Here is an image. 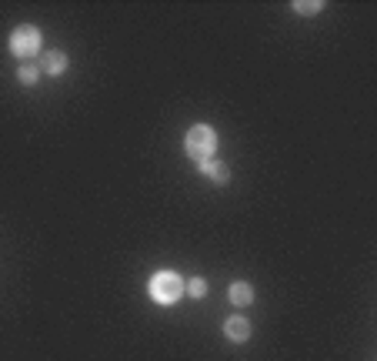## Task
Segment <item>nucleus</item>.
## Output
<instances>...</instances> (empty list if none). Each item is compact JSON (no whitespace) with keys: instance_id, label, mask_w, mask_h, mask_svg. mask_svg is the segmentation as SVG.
<instances>
[{"instance_id":"obj_1","label":"nucleus","mask_w":377,"mask_h":361,"mask_svg":"<svg viewBox=\"0 0 377 361\" xmlns=\"http://www.w3.org/2000/svg\"><path fill=\"white\" fill-rule=\"evenodd\" d=\"M184 148L187 154L201 164V161H210L214 151H217V131L208 127V124H197V127H190L187 137H184Z\"/></svg>"},{"instance_id":"obj_2","label":"nucleus","mask_w":377,"mask_h":361,"mask_svg":"<svg viewBox=\"0 0 377 361\" xmlns=\"http://www.w3.org/2000/svg\"><path fill=\"white\" fill-rule=\"evenodd\" d=\"M181 294H184V281H181V274H174V271H157V274L151 278V298L157 304L181 301Z\"/></svg>"},{"instance_id":"obj_3","label":"nucleus","mask_w":377,"mask_h":361,"mask_svg":"<svg viewBox=\"0 0 377 361\" xmlns=\"http://www.w3.org/2000/svg\"><path fill=\"white\" fill-rule=\"evenodd\" d=\"M10 54L14 58H34V54H40V30L37 27H30V24H20L17 30L10 34Z\"/></svg>"},{"instance_id":"obj_4","label":"nucleus","mask_w":377,"mask_h":361,"mask_svg":"<svg viewBox=\"0 0 377 361\" xmlns=\"http://www.w3.org/2000/svg\"><path fill=\"white\" fill-rule=\"evenodd\" d=\"M224 335L230 338V342H247L250 338V322L247 318H241V315H234V318H227L224 322Z\"/></svg>"},{"instance_id":"obj_5","label":"nucleus","mask_w":377,"mask_h":361,"mask_svg":"<svg viewBox=\"0 0 377 361\" xmlns=\"http://www.w3.org/2000/svg\"><path fill=\"white\" fill-rule=\"evenodd\" d=\"M40 71H47V74H64L67 71V54L64 51H47V54H40Z\"/></svg>"},{"instance_id":"obj_6","label":"nucleus","mask_w":377,"mask_h":361,"mask_svg":"<svg viewBox=\"0 0 377 361\" xmlns=\"http://www.w3.org/2000/svg\"><path fill=\"white\" fill-rule=\"evenodd\" d=\"M201 174L204 177H210V181H217V184H227L230 181V171H227V164H221V161H201Z\"/></svg>"},{"instance_id":"obj_7","label":"nucleus","mask_w":377,"mask_h":361,"mask_svg":"<svg viewBox=\"0 0 377 361\" xmlns=\"http://www.w3.org/2000/svg\"><path fill=\"white\" fill-rule=\"evenodd\" d=\"M227 298L237 304V308H247V304L254 301V288L247 285V281H234V285H230V291H227Z\"/></svg>"},{"instance_id":"obj_8","label":"nucleus","mask_w":377,"mask_h":361,"mask_svg":"<svg viewBox=\"0 0 377 361\" xmlns=\"http://www.w3.org/2000/svg\"><path fill=\"white\" fill-rule=\"evenodd\" d=\"M37 77H40L37 64H20V67H17V80H20V84H27V87H34V84H37Z\"/></svg>"},{"instance_id":"obj_9","label":"nucleus","mask_w":377,"mask_h":361,"mask_svg":"<svg viewBox=\"0 0 377 361\" xmlns=\"http://www.w3.org/2000/svg\"><path fill=\"white\" fill-rule=\"evenodd\" d=\"M324 10L321 0H294V14H304V17H311V14H318Z\"/></svg>"},{"instance_id":"obj_10","label":"nucleus","mask_w":377,"mask_h":361,"mask_svg":"<svg viewBox=\"0 0 377 361\" xmlns=\"http://www.w3.org/2000/svg\"><path fill=\"white\" fill-rule=\"evenodd\" d=\"M190 298H204V294H208V281H204V278H190Z\"/></svg>"}]
</instances>
